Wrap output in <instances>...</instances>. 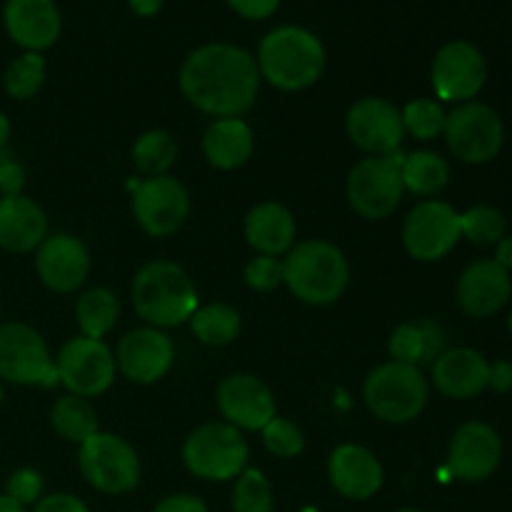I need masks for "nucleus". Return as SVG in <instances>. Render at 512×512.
Instances as JSON below:
<instances>
[{
    "instance_id": "f257e3e1",
    "label": "nucleus",
    "mask_w": 512,
    "mask_h": 512,
    "mask_svg": "<svg viewBox=\"0 0 512 512\" xmlns=\"http://www.w3.org/2000/svg\"><path fill=\"white\" fill-rule=\"evenodd\" d=\"M255 55L233 43H208L183 60L178 85L183 98L210 118H243L260 93Z\"/></svg>"
},
{
    "instance_id": "f03ea898",
    "label": "nucleus",
    "mask_w": 512,
    "mask_h": 512,
    "mask_svg": "<svg viewBox=\"0 0 512 512\" xmlns=\"http://www.w3.org/2000/svg\"><path fill=\"white\" fill-rule=\"evenodd\" d=\"M260 80L285 93L310 88L323 75L328 55L323 40L300 25H280L263 35L258 45Z\"/></svg>"
},
{
    "instance_id": "7ed1b4c3",
    "label": "nucleus",
    "mask_w": 512,
    "mask_h": 512,
    "mask_svg": "<svg viewBox=\"0 0 512 512\" xmlns=\"http://www.w3.org/2000/svg\"><path fill=\"white\" fill-rule=\"evenodd\" d=\"M138 318L150 328H178L198 310L200 298L193 278L173 260H150L135 273L130 288Z\"/></svg>"
},
{
    "instance_id": "20e7f679",
    "label": "nucleus",
    "mask_w": 512,
    "mask_h": 512,
    "mask_svg": "<svg viewBox=\"0 0 512 512\" xmlns=\"http://www.w3.org/2000/svg\"><path fill=\"white\" fill-rule=\"evenodd\" d=\"M285 285L305 305L338 303L350 285V263L343 250L323 238L295 243L283 258Z\"/></svg>"
},
{
    "instance_id": "39448f33",
    "label": "nucleus",
    "mask_w": 512,
    "mask_h": 512,
    "mask_svg": "<svg viewBox=\"0 0 512 512\" xmlns=\"http://www.w3.org/2000/svg\"><path fill=\"white\" fill-rule=\"evenodd\" d=\"M430 385L423 370L415 365L388 363L368 373L363 383V400L370 413L388 425H405L420 418L428 405Z\"/></svg>"
},
{
    "instance_id": "423d86ee",
    "label": "nucleus",
    "mask_w": 512,
    "mask_h": 512,
    "mask_svg": "<svg viewBox=\"0 0 512 512\" xmlns=\"http://www.w3.org/2000/svg\"><path fill=\"white\" fill-rule=\"evenodd\" d=\"M180 458L188 473L210 483H228L248 468L250 445L243 430L225 420L205 423L183 440Z\"/></svg>"
},
{
    "instance_id": "0eeeda50",
    "label": "nucleus",
    "mask_w": 512,
    "mask_h": 512,
    "mask_svg": "<svg viewBox=\"0 0 512 512\" xmlns=\"http://www.w3.org/2000/svg\"><path fill=\"white\" fill-rule=\"evenodd\" d=\"M405 153L368 155L358 160L345 180V198L355 215L363 220H385L398 210L405 195L403 185Z\"/></svg>"
},
{
    "instance_id": "6e6552de",
    "label": "nucleus",
    "mask_w": 512,
    "mask_h": 512,
    "mask_svg": "<svg viewBox=\"0 0 512 512\" xmlns=\"http://www.w3.org/2000/svg\"><path fill=\"white\" fill-rule=\"evenodd\" d=\"M78 468L85 483L105 495H125L140 483V458L133 445L103 430L78 445Z\"/></svg>"
},
{
    "instance_id": "1a4fd4ad",
    "label": "nucleus",
    "mask_w": 512,
    "mask_h": 512,
    "mask_svg": "<svg viewBox=\"0 0 512 512\" xmlns=\"http://www.w3.org/2000/svg\"><path fill=\"white\" fill-rule=\"evenodd\" d=\"M0 383L25 388L58 385L55 358L43 335L30 325L0 323Z\"/></svg>"
},
{
    "instance_id": "9d476101",
    "label": "nucleus",
    "mask_w": 512,
    "mask_h": 512,
    "mask_svg": "<svg viewBox=\"0 0 512 512\" xmlns=\"http://www.w3.org/2000/svg\"><path fill=\"white\" fill-rule=\"evenodd\" d=\"M55 373L58 385H63L70 395L85 400L98 398L115 383V353L105 340L75 335L60 345L55 355Z\"/></svg>"
},
{
    "instance_id": "9b49d317",
    "label": "nucleus",
    "mask_w": 512,
    "mask_h": 512,
    "mask_svg": "<svg viewBox=\"0 0 512 512\" xmlns=\"http://www.w3.org/2000/svg\"><path fill=\"white\" fill-rule=\"evenodd\" d=\"M445 143L465 165H485L500 155L505 145V125L485 103H460L445 120Z\"/></svg>"
},
{
    "instance_id": "f8f14e48",
    "label": "nucleus",
    "mask_w": 512,
    "mask_h": 512,
    "mask_svg": "<svg viewBox=\"0 0 512 512\" xmlns=\"http://www.w3.org/2000/svg\"><path fill=\"white\" fill-rule=\"evenodd\" d=\"M133 218L150 238H170L190 218V193L173 175H155L133 185Z\"/></svg>"
},
{
    "instance_id": "ddd939ff",
    "label": "nucleus",
    "mask_w": 512,
    "mask_h": 512,
    "mask_svg": "<svg viewBox=\"0 0 512 512\" xmlns=\"http://www.w3.org/2000/svg\"><path fill=\"white\" fill-rule=\"evenodd\" d=\"M403 245L418 263H435L460 240V213L445 200H423L403 220Z\"/></svg>"
},
{
    "instance_id": "4468645a",
    "label": "nucleus",
    "mask_w": 512,
    "mask_h": 512,
    "mask_svg": "<svg viewBox=\"0 0 512 512\" xmlns=\"http://www.w3.org/2000/svg\"><path fill=\"white\" fill-rule=\"evenodd\" d=\"M430 83L443 103H470L488 83V60L468 40L445 43L435 53Z\"/></svg>"
},
{
    "instance_id": "2eb2a0df",
    "label": "nucleus",
    "mask_w": 512,
    "mask_h": 512,
    "mask_svg": "<svg viewBox=\"0 0 512 512\" xmlns=\"http://www.w3.org/2000/svg\"><path fill=\"white\" fill-rule=\"evenodd\" d=\"M345 130H348L350 143L365 155L398 153L405 140L400 108L378 95H368L350 105L345 115Z\"/></svg>"
},
{
    "instance_id": "dca6fc26",
    "label": "nucleus",
    "mask_w": 512,
    "mask_h": 512,
    "mask_svg": "<svg viewBox=\"0 0 512 512\" xmlns=\"http://www.w3.org/2000/svg\"><path fill=\"white\" fill-rule=\"evenodd\" d=\"M215 403L225 423L243 433L263 430L278 415L273 390L253 373L225 375L215 390Z\"/></svg>"
},
{
    "instance_id": "f3484780",
    "label": "nucleus",
    "mask_w": 512,
    "mask_h": 512,
    "mask_svg": "<svg viewBox=\"0 0 512 512\" xmlns=\"http://www.w3.org/2000/svg\"><path fill=\"white\" fill-rule=\"evenodd\" d=\"M175 363V345L165 330L143 328L128 330L115 348V368L135 385H153L170 373Z\"/></svg>"
},
{
    "instance_id": "a211bd4d",
    "label": "nucleus",
    "mask_w": 512,
    "mask_h": 512,
    "mask_svg": "<svg viewBox=\"0 0 512 512\" xmlns=\"http://www.w3.org/2000/svg\"><path fill=\"white\" fill-rule=\"evenodd\" d=\"M503 460V440L498 430L488 423L460 425L448 445V473L463 483H483Z\"/></svg>"
},
{
    "instance_id": "6ab92c4d",
    "label": "nucleus",
    "mask_w": 512,
    "mask_h": 512,
    "mask_svg": "<svg viewBox=\"0 0 512 512\" xmlns=\"http://www.w3.org/2000/svg\"><path fill=\"white\" fill-rule=\"evenodd\" d=\"M35 273L40 283L60 295H70L85 285L90 275V250L78 235L55 233L35 250Z\"/></svg>"
},
{
    "instance_id": "aec40b11",
    "label": "nucleus",
    "mask_w": 512,
    "mask_h": 512,
    "mask_svg": "<svg viewBox=\"0 0 512 512\" xmlns=\"http://www.w3.org/2000/svg\"><path fill=\"white\" fill-rule=\"evenodd\" d=\"M328 478L335 493L348 500H368L383 488L385 470L373 450L358 443H343L330 453Z\"/></svg>"
},
{
    "instance_id": "412c9836",
    "label": "nucleus",
    "mask_w": 512,
    "mask_h": 512,
    "mask_svg": "<svg viewBox=\"0 0 512 512\" xmlns=\"http://www.w3.org/2000/svg\"><path fill=\"white\" fill-rule=\"evenodd\" d=\"M512 295L510 270L495 260H478L463 270L455 288L460 310L470 318H490L500 313Z\"/></svg>"
},
{
    "instance_id": "4be33fe9",
    "label": "nucleus",
    "mask_w": 512,
    "mask_h": 512,
    "mask_svg": "<svg viewBox=\"0 0 512 512\" xmlns=\"http://www.w3.org/2000/svg\"><path fill=\"white\" fill-rule=\"evenodd\" d=\"M3 23L10 40L25 53H43L60 38V10L55 0H8Z\"/></svg>"
},
{
    "instance_id": "5701e85b",
    "label": "nucleus",
    "mask_w": 512,
    "mask_h": 512,
    "mask_svg": "<svg viewBox=\"0 0 512 512\" xmlns=\"http://www.w3.org/2000/svg\"><path fill=\"white\" fill-rule=\"evenodd\" d=\"M430 368L433 385L445 398L470 400L488 388L490 363L473 348H445Z\"/></svg>"
},
{
    "instance_id": "b1692460",
    "label": "nucleus",
    "mask_w": 512,
    "mask_h": 512,
    "mask_svg": "<svg viewBox=\"0 0 512 512\" xmlns=\"http://www.w3.org/2000/svg\"><path fill=\"white\" fill-rule=\"evenodd\" d=\"M243 233L255 255L285 258L295 245L298 223L288 205L278 200H263L248 210L243 220Z\"/></svg>"
},
{
    "instance_id": "393cba45",
    "label": "nucleus",
    "mask_w": 512,
    "mask_h": 512,
    "mask_svg": "<svg viewBox=\"0 0 512 512\" xmlns=\"http://www.w3.org/2000/svg\"><path fill=\"white\" fill-rule=\"evenodd\" d=\"M48 238V215L28 195L0 198V248L8 253H35Z\"/></svg>"
},
{
    "instance_id": "a878e982",
    "label": "nucleus",
    "mask_w": 512,
    "mask_h": 512,
    "mask_svg": "<svg viewBox=\"0 0 512 512\" xmlns=\"http://www.w3.org/2000/svg\"><path fill=\"white\" fill-rule=\"evenodd\" d=\"M255 135L245 118H218L203 135V155L215 170H238L253 158Z\"/></svg>"
},
{
    "instance_id": "bb28decb",
    "label": "nucleus",
    "mask_w": 512,
    "mask_h": 512,
    "mask_svg": "<svg viewBox=\"0 0 512 512\" xmlns=\"http://www.w3.org/2000/svg\"><path fill=\"white\" fill-rule=\"evenodd\" d=\"M445 350V330L435 320L420 318L410 323H400L388 338L390 360L405 365H433Z\"/></svg>"
},
{
    "instance_id": "cd10ccee",
    "label": "nucleus",
    "mask_w": 512,
    "mask_h": 512,
    "mask_svg": "<svg viewBox=\"0 0 512 512\" xmlns=\"http://www.w3.org/2000/svg\"><path fill=\"white\" fill-rule=\"evenodd\" d=\"M450 180V165L435 150H415L405 153L403 158V185L405 193H413L418 198H435L445 190Z\"/></svg>"
},
{
    "instance_id": "c85d7f7f",
    "label": "nucleus",
    "mask_w": 512,
    "mask_h": 512,
    "mask_svg": "<svg viewBox=\"0 0 512 512\" xmlns=\"http://www.w3.org/2000/svg\"><path fill=\"white\" fill-rule=\"evenodd\" d=\"M120 318V300L110 288H90L75 300V320L78 330L85 338L105 340V335L113 333Z\"/></svg>"
},
{
    "instance_id": "c756f323",
    "label": "nucleus",
    "mask_w": 512,
    "mask_h": 512,
    "mask_svg": "<svg viewBox=\"0 0 512 512\" xmlns=\"http://www.w3.org/2000/svg\"><path fill=\"white\" fill-rule=\"evenodd\" d=\"M188 323L195 338L203 345H210V348H225V345L235 343L240 330H243V318L228 303L198 305V310L190 315Z\"/></svg>"
},
{
    "instance_id": "7c9ffc66",
    "label": "nucleus",
    "mask_w": 512,
    "mask_h": 512,
    "mask_svg": "<svg viewBox=\"0 0 512 512\" xmlns=\"http://www.w3.org/2000/svg\"><path fill=\"white\" fill-rule=\"evenodd\" d=\"M50 425H53L55 433L60 435L68 443H85L88 438H93L100 430L98 425V413L90 405V400L78 398V395H63V398L55 400L53 410H50Z\"/></svg>"
},
{
    "instance_id": "2f4dec72",
    "label": "nucleus",
    "mask_w": 512,
    "mask_h": 512,
    "mask_svg": "<svg viewBox=\"0 0 512 512\" xmlns=\"http://www.w3.org/2000/svg\"><path fill=\"white\" fill-rule=\"evenodd\" d=\"M178 143L173 135L163 128L145 130L133 143V163L148 178L155 175H168L170 168L178 163Z\"/></svg>"
},
{
    "instance_id": "473e14b6",
    "label": "nucleus",
    "mask_w": 512,
    "mask_h": 512,
    "mask_svg": "<svg viewBox=\"0 0 512 512\" xmlns=\"http://www.w3.org/2000/svg\"><path fill=\"white\" fill-rule=\"evenodd\" d=\"M400 115H403L405 135H413L415 140L428 143V140L440 138V135L445 133V120H448V113H445L440 100L415 98L400 108Z\"/></svg>"
},
{
    "instance_id": "72a5a7b5",
    "label": "nucleus",
    "mask_w": 512,
    "mask_h": 512,
    "mask_svg": "<svg viewBox=\"0 0 512 512\" xmlns=\"http://www.w3.org/2000/svg\"><path fill=\"white\" fill-rule=\"evenodd\" d=\"M45 83L43 53H23L8 65L3 75L5 93L13 100H30L40 93Z\"/></svg>"
},
{
    "instance_id": "f704fd0d",
    "label": "nucleus",
    "mask_w": 512,
    "mask_h": 512,
    "mask_svg": "<svg viewBox=\"0 0 512 512\" xmlns=\"http://www.w3.org/2000/svg\"><path fill=\"white\" fill-rule=\"evenodd\" d=\"M505 215L493 205H473L460 213V238L475 245H498L505 238Z\"/></svg>"
},
{
    "instance_id": "c9c22d12",
    "label": "nucleus",
    "mask_w": 512,
    "mask_h": 512,
    "mask_svg": "<svg viewBox=\"0 0 512 512\" xmlns=\"http://www.w3.org/2000/svg\"><path fill=\"white\" fill-rule=\"evenodd\" d=\"M275 495L273 485L265 478L263 470L245 468L235 478L233 512H273Z\"/></svg>"
},
{
    "instance_id": "e433bc0d",
    "label": "nucleus",
    "mask_w": 512,
    "mask_h": 512,
    "mask_svg": "<svg viewBox=\"0 0 512 512\" xmlns=\"http://www.w3.org/2000/svg\"><path fill=\"white\" fill-rule=\"evenodd\" d=\"M260 433H263V445L268 448V453L275 455V458H298L305 450V433L288 418L275 415Z\"/></svg>"
},
{
    "instance_id": "4c0bfd02",
    "label": "nucleus",
    "mask_w": 512,
    "mask_h": 512,
    "mask_svg": "<svg viewBox=\"0 0 512 512\" xmlns=\"http://www.w3.org/2000/svg\"><path fill=\"white\" fill-rule=\"evenodd\" d=\"M245 285L255 293H270V290L285 285V265L283 258L275 255H255L248 265H245Z\"/></svg>"
},
{
    "instance_id": "58836bf2",
    "label": "nucleus",
    "mask_w": 512,
    "mask_h": 512,
    "mask_svg": "<svg viewBox=\"0 0 512 512\" xmlns=\"http://www.w3.org/2000/svg\"><path fill=\"white\" fill-rule=\"evenodd\" d=\"M45 480L43 475L35 468H20L15 473H10L8 483H5V495L13 498L15 503L28 508V505H35L40 498H43Z\"/></svg>"
},
{
    "instance_id": "ea45409f",
    "label": "nucleus",
    "mask_w": 512,
    "mask_h": 512,
    "mask_svg": "<svg viewBox=\"0 0 512 512\" xmlns=\"http://www.w3.org/2000/svg\"><path fill=\"white\" fill-rule=\"evenodd\" d=\"M25 188V170L23 165L15 163L13 158L0 160V198L3 195H23Z\"/></svg>"
},
{
    "instance_id": "a19ab883",
    "label": "nucleus",
    "mask_w": 512,
    "mask_h": 512,
    "mask_svg": "<svg viewBox=\"0 0 512 512\" xmlns=\"http://www.w3.org/2000/svg\"><path fill=\"white\" fill-rule=\"evenodd\" d=\"M33 512H90L88 505L80 498L70 493H53L43 495L38 503L33 505Z\"/></svg>"
},
{
    "instance_id": "79ce46f5",
    "label": "nucleus",
    "mask_w": 512,
    "mask_h": 512,
    "mask_svg": "<svg viewBox=\"0 0 512 512\" xmlns=\"http://www.w3.org/2000/svg\"><path fill=\"white\" fill-rule=\"evenodd\" d=\"M230 8L245 20H265L280 8V0H228Z\"/></svg>"
},
{
    "instance_id": "37998d69",
    "label": "nucleus",
    "mask_w": 512,
    "mask_h": 512,
    "mask_svg": "<svg viewBox=\"0 0 512 512\" xmlns=\"http://www.w3.org/2000/svg\"><path fill=\"white\" fill-rule=\"evenodd\" d=\"M153 512H208V505H205V500L198 498V495L175 493L160 500L153 508Z\"/></svg>"
},
{
    "instance_id": "c03bdc74",
    "label": "nucleus",
    "mask_w": 512,
    "mask_h": 512,
    "mask_svg": "<svg viewBox=\"0 0 512 512\" xmlns=\"http://www.w3.org/2000/svg\"><path fill=\"white\" fill-rule=\"evenodd\" d=\"M488 388L495 393H510L512 390V363L510 360H495L490 363Z\"/></svg>"
},
{
    "instance_id": "a18cd8bd",
    "label": "nucleus",
    "mask_w": 512,
    "mask_h": 512,
    "mask_svg": "<svg viewBox=\"0 0 512 512\" xmlns=\"http://www.w3.org/2000/svg\"><path fill=\"white\" fill-rule=\"evenodd\" d=\"M163 3L165 0H128L130 10H133L135 15H140V18H150V15L160 13Z\"/></svg>"
},
{
    "instance_id": "49530a36",
    "label": "nucleus",
    "mask_w": 512,
    "mask_h": 512,
    "mask_svg": "<svg viewBox=\"0 0 512 512\" xmlns=\"http://www.w3.org/2000/svg\"><path fill=\"white\" fill-rule=\"evenodd\" d=\"M495 263L503 265L505 270H512V235H505V238L495 245Z\"/></svg>"
},
{
    "instance_id": "de8ad7c7",
    "label": "nucleus",
    "mask_w": 512,
    "mask_h": 512,
    "mask_svg": "<svg viewBox=\"0 0 512 512\" xmlns=\"http://www.w3.org/2000/svg\"><path fill=\"white\" fill-rule=\"evenodd\" d=\"M8 138H10V120L8 115L0 110V160L8 158V153H5V145H8Z\"/></svg>"
},
{
    "instance_id": "09e8293b",
    "label": "nucleus",
    "mask_w": 512,
    "mask_h": 512,
    "mask_svg": "<svg viewBox=\"0 0 512 512\" xmlns=\"http://www.w3.org/2000/svg\"><path fill=\"white\" fill-rule=\"evenodd\" d=\"M0 512H25V508L15 503L13 498H8L5 493H0Z\"/></svg>"
},
{
    "instance_id": "8fccbe9b",
    "label": "nucleus",
    "mask_w": 512,
    "mask_h": 512,
    "mask_svg": "<svg viewBox=\"0 0 512 512\" xmlns=\"http://www.w3.org/2000/svg\"><path fill=\"white\" fill-rule=\"evenodd\" d=\"M398 512H423V510H415V508H403V510H398Z\"/></svg>"
},
{
    "instance_id": "3c124183",
    "label": "nucleus",
    "mask_w": 512,
    "mask_h": 512,
    "mask_svg": "<svg viewBox=\"0 0 512 512\" xmlns=\"http://www.w3.org/2000/svg\"><path fill=\"white\" fill-rule=\"evenodd\" d=\"M3 395H5L3 393V383H0V403H3Z\"/></svg>"
},
{
    "instance_id": "603ef678",
    "label": "nucleus",
    "mask_w": 512,
    "mask_h": 512,
    "mask_svg": "<svg viewBox=\"0 0 512 512\" xmlns=\"http://www.w3.org/2000/svg\"><path fill=\"white\" fill-rule=\"evenodd\" d=\"M508 328H510V333H512V313H510V320H508Z\"/></svg>"
}]
</instances>
